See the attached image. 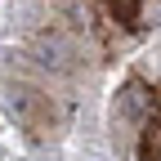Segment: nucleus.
Returning a JSON list of instances; mask_svg holds the SVG:
<instances>
[]
</instances>
